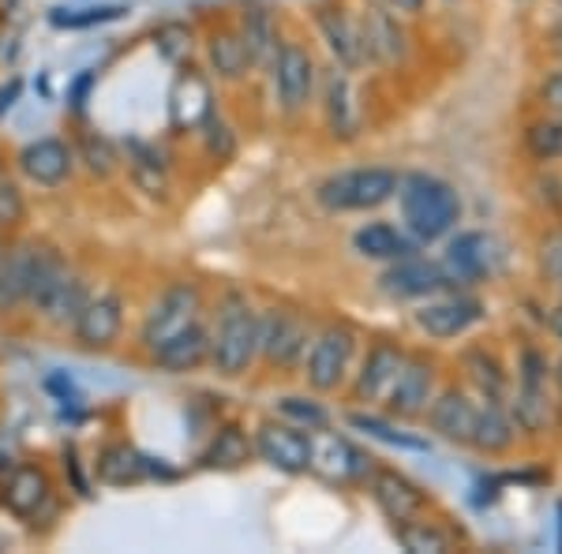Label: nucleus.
<instances>
[{
  "label": "nucleus",
  "mask_w": 562,
  "mask_h": 554,
  "mask_svg": "<svg viewBox=\"0 0 562 554\" xmlns=\"http://www.w3.org/2000/svg\"><path fill=\"white\" fill-rule=\"evenodd\" d=\"M199 139H203V150H206V158L217 161V166H225V161H233L237 158V132H233V124L225 121L222 113H214L206 116L203 124H199Z\"/></svg>",
  "instance_id": "35"
},
{
  "label": "nucleus",
  "mask_w": 562,
  "mask_h": 554,
  "mask_svg": "<svg viewBox=\"0 0 562 554\" xmlns=\"http://www.w3.org/2000/svg\"><path fill=\"white\" fill-rule=\"evenodd\" d=\"M251 446H256L259 461H267L278 472H289V476H301L312 468V431H301L285 420L259 423L251 431Z\"/></svg>",
  "instance_id": "10"
},
{
  "label": "nucleus",
  "mask_w": 562,
  "mask_h": 554,
  "mask_svg": "<svg viewBox=\"0 0 562 554\" xmlns=\"http://www.w3.org/2000/svg\"><path fill=\"white\" fill-rule=\"evenodd\" d=\"M555 383H559V389H562V360H559V368H555Z\"/></svg>",
  "instance_id": "50"
},
{
  "label": "nucleus",
  "mask_w": 562,
  "mask_h": 554,
  "mask_svg": "<svg viewBox=\"0 0 562 554\" xmlns=\"http://www.w3.org/2000/svg\"><path fill=\"white\" fill-rule=\"evenodd\" d=\"M256 457V446H251V434L244 431L240 423H222L214 427V434L206 439L203 453H199V468L211 472H237L248 461Z\"/></svg>",
  "instance_id": "29"
},
{
  "label": "nucleus",
  "mask_w": 562,
  "mask_h": 554,
  "mask_svg": "<svg viewBox=\"0 0 562 554\" xmlns=\"http://www.w3.org/2000/svg\"><path fill=\"white\" fill-rule=\"evenodd\" d=\"M397 180L402 172L386 166H364V169H341L334 177H326L315 188V203L330 214H360V211H379L397 195Z\"/></svg>",
  "instance_id": "4"
},
{
  "label": "nucleus",
  "mask_w": 562,
  "mask_h": 554,
  "mask_svg": "<svg viewBox=\"0 0 562 554\" xmlns=\"http://www.w3.org/2000/svg\"><path fill=\"white\" fill-rule=\"evenodd\" d=\"M540 270L551 285L562 289V233H551L548 240L540 244Z\"/></svg>",
  "instance_id": "43"
},
{
  "label": "nucleus",
  "mask_w": 562,
  "mask_h": 554,
  "mask_svg": "<svg viewBox=\"0 0 562 554\" xmlns=\"http://www.w3.org/2000/svg\"><path fill=\"white\" fill-rule=\"evenodd\" d=\"M23 222H26V195L20 180L0 172V236L23 229Z\"/></svg>",
  "instance_id": "38"
},
{
  "label": "nucleus",
  "mask_w": 562,
  "mask_h": 554,
  "mask_svg": "<svg viewBox=\"0 0 562 554\" xmlns=\"http://www.w3.org/2000/svg\"><path fill=\"white\" fill-rule=\"evenodd\" d=\"M435 397V363L424 357H405L402 371H397L394 386L386 394V408L397 420H416L428 412Z\"/></svg>",
  "instance_id": "18"
},
{
  "label": "nucleus",
  "mask_w": 562,
  "mask_h": 554,
  "mask_svg": "<svg viewBox=\"0 0 562 554\" xmlns=\"http://www.w3.org/2000/svg\"><path fill=\"white\" fill-rule=\"evenodd\" d=\"M447 285H454V281L447 278L442 262H428L420 256L386 262L383 278H379V289H383L390 299H428V296H439Z\"/></svg>",
  "instance_id": "15"
},
{
  "label": "nucleus",
  "mask_w": 562,
  "mask_h": 554,
  "mask_svg": "<svg viewBox=\"0 0 562 554\" xmlns=\"http://www.w3.org/2000/svg\"><path fill=\"white\" fill-rule=\"evenodd\" d=\"M405 363V352L397 349V344L390 341H375L368 349L364 363H360L357 371V383H352V397H357L360 405H371V402H386L390 386H394L397 371H402Z\"/></svg>",
  "instance_id": "22"
},
{
  "label": "nucleus",
  "mask_w": 562,
  "mask_h": 554,
  "mask_svg": "<svg viewBox=\"0 0 562 554\" xmlns=\"http://www.w3.org/2000/svg\"><path fill=\"white\" fill-rule=\"evenodd\" d=\"M514 420L506 416L503 402H484L476 408V423H473V434H469V446L476 453H487V457H495V453H506L514 446Z\"/></svg>",
  "instance_id": "32"
},
{
  "label": "nucleus",
  "mask_w": 562,
  "mask_h": 554,
  "mask_svg": "<svg viewBox=\"0 0 562 554\" xmlns=\"http://www.w3.org/2000/svg\"><path fill=\"white\" fill-rule=\"evenodd\" d=\"M211 326V357L206 368L222 378H240L256 368L259 360V312L244 293H225L217 299Z\"/></svg>",
  "instance_id": "1"
},
{
  "label": "nucleus",
  "mask_w": 562,
  "mask_h": 554,
  "mask_svg": "<svg viewBox=\"0 0 562 554\" xmlns=\"http://www.w3.org/2000/svg\"><path fill=\"white\" fill-rule=\"evenodd\" d=\"M390 12H405V15H416L424 12V0H383Z\"/></svg>",
  "instance_id": "47"
},
{
  "label": "nucleus",
  "mask_w": 562,
  "mask_h": 554,
  "mask_svg": "<svg viewBox=\"0 0 562 554\" xmlns=\"http://www.w3.org/2000/svg\"><path fill=\"white\" fill-rule=\"evenodd\" d=\"M38 256H42L38 240H12L0 248V319H8V315L26 307V293H31Z\"/></svg>",
  "instance_id": "17"
},
{
  "label": "nucleus",
  "mask_w": 562,
  "mask_h": 554,
  "mask_svg": "<svg viewBox=\"0 0 562 554\" xmlns=\"http://www.w3.org/2000/svg\"><path fill=\"white\" fill-rule=\"evenodd\" d=\"M394 535H397V543L413 554H442V551L454 547L447 532L435 529V524H428V521H416V517H409V521H397Z\"/></svg>",
  "instance_id": "34"
},
{
  "label": "nucleus",
  "mask_w": 562,
  "mask_h": 554,
  "mask_svg": "<svg viewBox=\"0 0 562 554\" xmlns=\"http://www.w3.org/2000/svg\"><path fill=\"white\" fill-rule=\"evenodd\" d=\"M540 98H543V105H548V109L562 113V71H555V76L540 87Z\"/></svg>",
  "instance_id": "44"
},
{
  "label": "nucleus",
  "mask_w": 562,
  "mask_h": 554,
  "mask_svg": "<svg viewBox=\"0 0 562 554\" xmlns=\"http://www.w3.org/2000/svg\"><path fill=\"white\" fill-rule=\"evenodd\" d=\"M323 109H326V124H330V135L341 143L357 139L360 132V105H357V90H352V79L346 68L326 71L323 79Z\"/></svg>",
  "instance_id": "24"
},
{
  "label": "nucleus",
  "mask_w": 562,
  "mask_h": 554,
  "mask_svg": "<svg viewBox=\"0 0 562 554\" xmlns=\"http://www.w3.org/2000/svg\"><path fill=\"white\" fill-rule=\"evenodd\" d=\"M124 8H79V12H53V26H94V23H109L121 20Z\"/></svg>",
  "instance_id": "42"
},
{
  "label": "nucleus",
  "mask_w": 562,
  "mask_h": 554,
  "mask_svg": "<svg viewBox=\"0 0 562 554\" xmlns=\"http://www.w3.org/2000/svg\"><path fill=\"white\" fill-rule=\"evenodd\" d=\"M548 326H551V333L562 341V304L559 307H551V315H548Z\"/></svg>",
  "instance_id": "49"
},
{
  "label": "nucleus",
  "mask_w": 562,
  "mask_h": 554,
  "mask_svg": "<svg viewBox=\"0 0 562 554\" xmlns=\"http://www.w3.org/2000/svg\"><path fill=\"white\" fill-rule=\"evenodd\" d=\"M559 521H562V502H559ZM559 529H562V524H559Z\"/></svg>",
  "instance_id": "51"
},
{
  "label": "nucleus",
  "mask_w": 562,
  "mask_h": 554,
  "mask_svg": "<svg viewBox=\"0 0 562 554\" xmlns=\"http://www.w3.org/2000/svg\"><path fill=\"white\" fill-rule=\"evenodd\" d=\"M307 472H319L330 484H360L375 468H371L364 450H357L349 439H338L323 427V431H312V468Z\"/></svg>",
  "instance_id": "14"
},
{
  "label": "nucleus",
  "mask_w": 562,
  "mask_h": 554,
  "mask_svg": "<svg viewBox=\"0 0 562 554\" xmlns=\"http://www.w3.org/2000/svg\"><path fill=\"white\" fill-rule=\"evenodd\" d=\"M124 296L116 289H90L87 304L79 307L76 323H71V341L83 352H109L124 333Z\"/></svg>",
  "instance_id": "8"
},
{
  "label": "nucleus",
  "mask_w": 562,
  "mask_h": 554,
  "mask_svg": "<svg viewBox=\"0 0 562 554\" xmlns=\"http://www.w3.org/2000/svg\"><path fill=\"white\" fill-rule=\"evenodd\" d=\"M413 319L424 333H428V338L450 341V338L469 333L480 319H484V304H480L476 296H465V293L439 296V299H428L424 307H416Z\"/></svg>",
  "instance_id": "16"
},
{
  "label": "nucleus",
  "mask_w": 562,
  "mask_h": 554,
  "mask_svg": "<svg viewBox=\"0 0 562 554\" xmlns=\"http://www.w3.org/2000/svg\"><path fill=\"white\" fill-rule=\"evenodd\" d=\"M90 296V281L79 274L57 248L42 244L38 267L31 278V293H26V312H34L53 330H71L79 307Z\"/></svg>",
  "instance_id": "2"
},
{
  "label": "nucleus",
  "mask_w": 562,
  "mask_h": 554,
  "mask_svg": "<svg viewBox=\"0 0 562 554\" xmlns=\"http://www.w3.org/2000/svg\"><path fill=\"white\" fill-rule=\"evenodd\" d=\"M15 98H20V83H8L4 90H0V113H4V109H12Z\"/></svg>",
  "instance_id": "48"
},
{
  "label": "nucleus",
  "mask_w": 562,
  "mask_h": 554,
  "mask_svg": "<svg viewBox=\"0 0 562 554\" xmlns=\"http://www.w3.org/2000/svg\"><path fill=\"white\" fill-rule=\"evenodd\" d=\"M315 26H319L326 49L334 53L338 68L357 71V68L368 65V49H364V38H360V23L352 20L346 8L323 4L319 12H315Z\"/></svg>",
  "instance_id": "20"
},
{
  "label": "nucleus",
  "mask_w": 562,
  "mask_h": 554,
  "mask_svg": "<svg viewBox=\"0 0 562 554\" xmlns=\"http://www.w3.org/2000/svg\"><path fill=\"white\" fill-rule=\"evenodd\" d=\"M0 506L15 517V521H38V517L53 506V479L49 472L34 461L8 468V476L0 479Z\"/></svg>",
  "instance_id": "12"
},
{
  "label": "nucleus",
  "mask_w": 562,
  "mask_h": 554,
  "mask_svg": "<svg viewBox=\"0 0 562 554\" xmlns=\"http://www.w3.org/2000/svg\"><path fill=\"white\" fill-rule=\"evenodd\" d=\"M76 161H83L94 180H113L121 172V147L102 132H83L76 139Z\"/></svg>",
  "instance_id": "33"
},
{
  "label": "nucleus",
  "mask_w": 562,
  "mask_h": 554,
  "mask_svg": "<svg viewBox=\"0 0 562 554\" xmlns=\"http://www.w3.org/2000/svg\"><path fill=\"white\" fill-rule=\"evenodd\" d=\"M206 357H211V326H206V319L180 330L177 338L161 341L158 349H150V363L166 375H188V371L206 368Z\"/></svg>",
  "instance_id": "21"
},
{
  "label": "nucleus",
  "mask_w": 562,
  "mask_h": 554,
  "mask_svg": "<svg viewBox=\"0 0 562 554\" xmlns=\"http://www.w3.org/2000/svg\"><path fill=\"white\" fill-rule=\"evenodd\" d=\"M394 199L402 206V222L413 233V240H442L461 222V195L454 192V184L431 177V172H405L397 180Z\"/></svg>",
  "instance_id": "3"
},
{
  "label": "nucleus",
  "mask_w": 562,
  "mask_h": 554,
  "mask_svg": "<svg viewBox=\"0 0 562 554\" xmlns=\"http://www.w3.org/2000/svg\"><path fill=\"white\" fill-rule=\"evenodd\" d=\"M98 83V76L94 71H83V76L76 79V87H71V109H83L87 105V94H90V87Z\"/></svg>",
  "instance_id": "45"
},
{
  "label": "nucleus",
  "mask_w": 562,
  "mask_h": 554,
  "mask_svg": "<svg viewBox=\"0 0 562 554\" xmlns=\"http://www.w3.org/2000/svg\"><path fill=\"white\" fill-rule=\"evenodd\" d=\"M154 45H158V53L169 60V65H184V60L192 57V49H195L192 26H188V23H161L158 34H154Z\"/></svg>",
  "instance_id": "39"
},
{
  "label": "nucleus",
  "mask_w": 562,
  "mask_h": 554,
  "mask_svg": "<svg viewBox=\"0 0 562 554\" xmlns=\"http://www.w3.org/2000/svg\"><path fill=\"white\" fill-rule=\"evenodd\" d=\"M15 169L34 188H60L76 172V147L57 135H42L15 154Z\"/></svg>",
  "instance_id": "13"
},
{
  "label": "nucleus",
  "mask_w": 562,
  "mask_h": 554,
  "mask_svg": "<svg viewBox=\"0 0 562 554\" xmlns=\"http://www.w3.org/2000/svg\"><path fill=\"white\" fill-rule=\"evenodd\" d=\"M65 468L71 472V479H76V495H79V498H90V487H87L83 472H79V457H76V450H68V453H65Z\"/></svg>",
  "instance_id": "46"
},
{
  "label": "nucleus",
  "mask_w": 562,
  "mask_h": 554,
  "mask_svg": "<svg viewBox=\"0 0 562 554\" xmlns=\"http://www.w3.org/2000/svg\"><path fill=\"white\" fill-rule=\"evenodd\" d=\"M352 357H357V330L349 323H330L319 330V338H312L301 360L307 386L315 394H334L349 378Z\"/></svg>",
  "instance_id": "6"
},
{
  "label": "nucleus",
  "mask_w": 562,
  "mask_h": 554,
  "mask_svg": "<svg viewBox=\"0 0 562 554\" xmlns=\"http://www.w3.org/2000/svg\"><path fill=\"white\" fill-rule=\"evenodd\" d=\"M270 87H274L278 109L281 113H301V109L312 102L315 83H319V68H315V57L296 42H281V49L270 60Z\"/></svg>",
  "instance_id": "9"
},
{
  "label": "nucleus",
  "mask_w": 562,
  "mask_h": 554,
  "mask_svg": "<svg viewBox=\"0 0 562 554\" xmlns=\"http://www.w3.org/2000/svg\"><path fill=\"white\" fill-rule=\"evenodd\" d=\"M503 267V248L492 233H458L447 248L442 270L454 285H480V281L495 278V270Z\"/></svg>",
  "instance_id": "11"
},
{
  "label": "nucleus",
  "mask_w": 562,
  "mask_h": 554,
  "mask_svg": "<svg viewBox=\"0 0 562 554\" xmlns=\"http://www.w3.org/2000/svg\"><path fill=\"white\" fill-rule=\"evenodd\" d=\"M525 147L537 154L540 161H551L562 154V116L559 121H540L525 132Z\"/></svg>",
  "instance_id": "41"
},
{
  "label": "nucleus",
  "mask_w": 562,
  "mask_h": 554,
  "mask_svg": "<svg viewBox=\"0 0 562 554\" xmlns=\"http://www.w3.org/2000/svg\"><path fill=\"white\" fill-rule=\"evenodd\" d=\"M94 476H98V484H105V487L143 484V479H150L147 453L135 450L132 442H124V439L105 442V446L98 450V457H94Z\"/></svg>",
  "instance_id": "28"
},
{
  "label": "nucleus",
  "mask_w": 562,
  "mask_h": 554,
  "mask_svg": "<svg viewBox=\"0 0 562 554\" xmlns=\"http://www.w3.org/2000/svg\"><path fill=\"white\" fill-rule=\"evenodd\" d=\"M278 416L285 423L301 427V431H323L330 423V412H326L323 402L307 394H289V397H278Z\"/></svg>",
  "instance_id": "37"
},
{
  "label": "nucleus",
  "mask_w": 562,
  "mask_h": 554,
  "mask_svg": "<svg viewBox=\"0 0 562 554\" xmlns=\"http://www.w3.org/2000/svg\"><path fill=\"white\" fill-rule=\"evenodd\" d=\"M368 479H371V498H375V506L394 524L397 521H409V517H420V510L428 506V495H424V490L416 487L409 476H402V472L375 468Z\"/></svg>",
  "instance_id": "23"
},
{
  "label": "nucleus",
  "mask_w": 562,
  "mask_h": 554,
  "mask_svg": "<svg viewBox=\"0 0 562 554\" xmlns=\"http://www.w3.org/2000/svg\"><path fill=\"white\" fill-rule=\"evenodd\" d=\"M312 330L301 312L289 307H267L259 312V360L274 371H293L301 368Z\"/></svg>",
  "instance_id": "7"
},
{
  "label": "nucleus",
  "mask_w": 562,
  "mask_h": 554,
  "mask_svg": "<svg viewBox=\"0 0 562 554\" xmlns=\"http://www.w3.org/2000/svg\"><path fill=\"white\" fill-rule=\"evenodd\" d=\"M206 65H211V76L217 83H244V79L256 71L237 26H214V31L206 34Z\"/></svg>",
  "instance_id": "27"
},
{
  "label": "nucleus",
  "mask_w": 562,
  "mask_h": 554,
  "mask_svg": "<svg viewBox=\"0 0 562 554\" xmlns=\"http://www.w3.org/2000/svg\"><path fill=\"white\" fill-rule=\"evenodd\" d=\"M0 248H4V236H0Z\"/></svg>",
  "instance_id": "52"
},
{
  "label": "nucleus",
  "mask_w": 562,
  "mask_h": 554,
  "mask_svg": "<svg viewBox=\"0 0 562 554\" xmlns=\"http://www.w3.org/2000/svg\"><path fill=\"white\" fill-rule=\"evenodd\" d=\"M476 402L465 394V389H442L439 397H431L428 405V420L431 431L439 439L454 442V446H469V434H473L476 423Z\"/></svg>",
  "instance_id": "25"
},
{
  "label": "nucleus",
  "mask_w": 562,
  "mask_h": 554,
  "mask_svg": "<svg viewBox=\"0 0 562 554\" xmlns=\"http://www.w3.org/2000/svg\"><path fill=\"white\" fill-rule=\"evenodd\" d=\"M121 166H128L132 184L150 199H166L169 195V166L161 161V150L154 143L128 135L121 143Z\"/></svg>",
  "instance_id": "26"
},
{
  "label": "nucleus",
  "mask_w": 562,
  "mask_h": 554,
  "mask_svg": "<svg viewBox=\"0 0 562 554\" xmlns=\"http://www.w3.org/2000/svg\"><path fill=\"white\" fill-rule=\"evenodd\" d=\"M349 423L357 427V431H368L371 439H383L390 446H405V450H428V442L424 439H413V434L405 431H394L386 420H379V416H364V412H352Z\"/></svg>",
  "instance_id": "40"
},
{
  "label": "nucleus",
  "mask_w": 562,
  "mask_h": 554,
  "mask_svg": "<svg viewBox=\"0 0 562 554\" xmlns=\"http://www.w3.org/2000/svg\"><path fill=\"white\" fill-rule=\"evenodd\" d=\"M352 248H357V256H364L371 262H397V259L416 256L413 236H405L402 229H394V225H386V222L360 225V229L352 233Z\"/></svg>",
  "instance_id": "31"
},
{
  "label": "nucleus",
  "mask_w": 562,
  "mask_h": 554,
  "mask_svg": "<svg viewBox=\"0 0 562 554\" xmlns=\"http://www.w3.org/2000/svg\"><path fill=\"white\" fill-rule=\"evenodd\" d=\"M237 34H240L244 49H248V57H251V68H270L274 53L281 49L274 15H270L262 4H248V8L240 12Z\"/></svg>",
  "instance_id": "30"
},
{
  "label": "nucleus",
  "mask_w": 562,
  "mask_h": 554,
  "mask_svg": "<svg viewBox=\"0 0 562 554\" xmlns=\"http://www.w3.org/2000/svg\"><path fill=\"white\" fill-rule=\"evenodd\" d=\"M465 371L473 378V386L484 394V402H503L506 394V371L498 368L495 357H487L484 349H473L465 352Z\"/></svg>",
  "instance_id": "36"
},
{
  "label": "nucleus",
  "mask_w": 562,
  "mask_h": 554,
  "mask_svg": "<svg viewBox=\"0 0 562 554\" xmlns=\"http://www.w3.org/2000/svg\"><path fill=\"white\" fill-rule=\"evenodd\" d=\"M357 23L368 60H375V65H402L405 53H409V38H405L402 23H397V15L386 4H368Z\"/></svg>",
  "instance_id": "19"
},
{
  "label": "nucleus",
  "mask_w": 562,
  "mask_h": 554,
  "mask_svg": "<svg viewBox=\"0 0 562 554\" xmlns=\"http://www.w3.org/2000/svg\"><path fill=\"white\" fill-rule=\"evenodd\" d=\"M206 319V293L199 281H173L166 285L154 304L143 312V323H139V344L143 349H158L161 341L177 338L180 330L188 326L203 323Z\"/></svg>",
  "instance_id": "5"
}]
</instances>
